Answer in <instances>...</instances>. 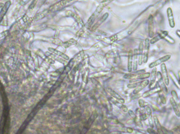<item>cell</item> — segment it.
Listing matches in <instances>:
<instances>
[{
	"instance_id": "21",
	"label": "cell",
	"mask_w": 180,
	"mask_h": 134,
	"mask_svg": "<svg viewBox=\"0 0 180 134\" xmlns=\"http://www.w3.org/2000/svg\"><path fill=\"white\" fill-rule=\"evenodd\" d=\"M97 114L96 113V111H94L93 113V114L91 115V117H90L89 120L88 121L87 124L86 125V127L88 129V128L91 126L92 124L93 123V121L95 120V119H96V117H97Z\"/></svg>"
},
{
	"instance_id": "26",
	"label": "cell",
	"mask_w": 180,
	"mask_h": 134,
	"mask_svg": "<svg viewBox=\"0 0 180 134\" xmlns=\"http://www.w3.org/2000/svg\"><path fill=\"white\" fill-rule=\"evenodd\" d=\"M9 31L8 30H6V31H4L3 32H1L0 33V40L3 39V38H4V37H7V35L9 34Z\"/></svg>"
},
{
	"instance_id": "18",
	"label": "cell",
	"mask_w": 180,
	"mask_h": 134,
	"mask_svg": "<svg viewBox=\"0 0 180 134\" xmlns=\"http://www.w3.org/2000/svg\"><path fill=\"white\" fill-rule=\"evenodd\" d=\"M110 101L112 102V103H113L114 105H115L117 107L119 108L120 109H121L124 112H127L128 111L127 107H126L125 105H123V104H121L118 100H115V99H114V98H111Z\"/></svg>"
},
{
	"instance_id": "30",
	"label": "cell",
	"mask_w": 180,
	"mask_h": 134,
	"mask_svg": "<svg viewBox=\"0 0 180 134\" xmlns=\"http://www.w3.org/2000/svg\"><path fill=\"white\" fill-rule=\"evenodd\" d=\"M37 2H38V0H33L31 4H30L29 6V9H32L34 8V7L36 6V5L37 4Z\"/></svg>"
},
{
	"instance_id": "8",
	"label": "cell",
	"mask_w": 180,
	"mask_h": 134,
	"mask_svg": "<svg viewBox=\"0 0 180 134\" xmlns=\"http://www.w3.org/2000/svg\"><path fill=\"white\" fill-rule=\"evenodd\" d=\"M167 15L169 20V25L172 28L175 27V22H174V18L173 13V11L171 7H168L167 9Z\"/></svg>"
},
{
	"instance_id": "34",
	"label": "cell",
	"mask_w": 180,
	"mask_h": 134,
	"mask_svg": "<svg viewBox=\"0 0 180 134\" xmlns=\"http://www.w3.org/2000/svg\"><path fill=\"white\" fill-rule=\"evenodd\" d=\"M111 134H121V132H119V131H114V132H113L111 133Z\"/></svg>"
},
{
	"instance_id": "31",
	"label": "cell",
	"mask_w": 180,
	"mask_h": 134,
	"mask_svg": "<svg viewBox=\"0 0 180 134\" xmlns=\"http://www.w3.org/2000/svg\"><path fill=\"white\" fill-rule=\"evenodd\" d=\"M140 117H141V120H143V121H145L147 119V116L145 113H143V114H141V116H140Z\"/></svg>"
},
{
	"instance_id": "4",
	"label": "cell",
	"mask_w": 180,
	"mask_h": 134,
	"mask_svg": "<svg viewBox=\"0 0 180 134\" xmlns=\"http://www.w3.org/2000/svg\"><path fill=\"white\" fill-rule=\"evenodd\" d=\"M150 84V81L148 80H145L139 83L138 86L134 90L133 92L134 95H136L139 93L141 91H142L145 87H146Z\"/></svg>"
},
{
	"instance_id": "14",
	"label": "cell",
	"mask_w": 180,
	"mask_h": 134,
	"mask_svg": "<svg viewBox=\"0 0 180 134\" xmlns=\"http://www.w3.org/2000/svg\"><path fill=\"white\" fill-rule=\"evenodd\" d=\"M162 91V89H161L160 87H154V89H150V91H147L146 92H145L143 94V97L146 98L150 97V96L153 95L157 93H160Z\"/></svg>"
},
{
	"instance_id": "11",
	"label": "cell",
	"mask_w": 180,
	"mask_h": 134,
	"mask_svg": "<svg viewBox=\"0 0 180 134\" xmlns=\"http://www.w3.org/2000/svg\"><path fill=\"white\" fill-rule=\"evenodd\" d=\"M145 70H135L134 72H132L130 73L126 74L124 75V78L126 79H131L133 78H134L135 77H137L138 76L141 75L143 73H145Z\"/></svg>"
},
{
	"instance_id": "32",
	"label": "cell",
	"mask_w": 180,
	"mask_h": 134,
	"mask_svg": "<svg viewBox=\"0 0 180 134\" xmlns=\"http://www.w3.org/2000/svg\"><path fill=\"white\" fill-rule=\"evenodd\" d=\"M147 132L150 134H159L156 133V132H155L154 130H153V128H149L147 129Z\"/></svg>"
},
{
	"instance_id": "15",
	"label": "cell",
	"mask_w": 180,
	"mask_h": 134,
	"mask_svg": "<svg viewBox=\"0 0 180 134\" xmlns=\"http://www.w3.org/2000/svg\"><path fill=\"white\" fill-rule=\"evenodd\" d=\"M108 16V13H106L103 16L100 18L99 20L97 21V22L95 24V25H93V26L91 27V31H95L107 19Z\"/></svg>"
},
{
	"instance_id": "27",
	"label": "cell",
	"mask_w": 180,
	"mask_h": 134,
	"mask_svg": "<svg viewBox=\"0 0 180 134\" xmlns=\"http://www.w3.org/2000/svg\"><path fill=\"white\" fill-rule=\"evenodd\" d=\"M160 100L161 102H162V104H165L167 103V100H166V98L165 97L164 95L163 94H161L160 95Z\"/></svg>"
},
{
	"instance_id": "28",
	"label": "cell",
	"mask_w": 180,
	"mask_h": 134,
	"mask_svg": "<svg viewBox=\"0 0 180 134\" xmlns=\"http://www.w3.org/2000/svg\"><path fill=\"white\" fill-rule=\"evenodd\" d=\"M138 86V84L137 83H133V84H129L127 85L128 88L129 89H135Z\"/></svg>"
},
{
	"instance_id": "16",
	"label": "cell",
	"mask_w": 180,
	"mask_h": 134,
	"mask_svg": "<svg viewBox=\"0 0 180 134\" xmlns=\"http://www.w3.org/2000/svg\"><path fill=\"white\" fill-rule=\"evenodd\" d=\"M170 102L171 104L172 107L173 108L174 111L176 115L178 117H180V111L178 106V105L176 101L174 100L173 98L172 97L170 98Z\"/></svg>"
},
{
	"instance_id": "35",
	"label": "cell",
	"mask_w": 180,
	"mask_h": 134,
	"mask_svg": "<svg viewBox=\"0 0 180 134\" xmlns=\"http://www.w3.org/2000/svg\"><path fill=\"white\" fill-rule=\"evenodd\" d=\"M134 132L135 134H145L142 133L141 132H139V131H137V130H135V131L134 130ZM134 132H133V133H134Z\"/></svg>"
},
{
	"instance_id": "29",
	"label": "cell",
	"mask_w": 180,
	"mask_h": 134,
	"mask_svg": "<svg viewBox=\"0 0 180 134\" xmlns=\"http://www.w3.org/2000/svg\"><path fill=\"white\" fill-rule=\"evenodd\" d=\"M128 114L130 115V116L132 117V118H133V119H135V117H136V115L134 113V112L132 111V110H128Z\"/></svg>"
},
{
	"instance_id": "33",
	"label": "cell",
	"mask_w": 180,
	"mask_h": 134,
	"mask_svg": "<svg viewBox=\"0 0 180 134\" xmlns=\"http://www.w3.org/2000/svg\"><path fill=\"white\" fill-rule=\"evenodd\" d=\"M126 130H127V132H128L129 133H131V134H132V133H133L134 130H133V129L132 128L130 127L127 128V129H126Z\"/></svg>"
},
{
	"instance_id": "5",
	"label": "cell",
	"mask_w": 180,
	"mask_h": 134,
	"mask_svg": "<svg viewBox=\"0 0 180 134\" xmlns=\"http://www.w3.org/2000/svg\"><path fill=\"white\" fill-rule=\"evenodd\" d=\"M150 40L146 39L145 41V45L144 47L143 51V63H146L148 61V53H149V49H150Z\"/></svg>"
},
{
	"instance_id": "2",
	"label": "cell",
	"mask_w": 180,
	"mask_h": 134,
	"mask_svg": "<svg viewBox=\"0 0 180 134\" xmlns=\"http://www.w3.org/2000/svg\"><path fill=\"white\" fill-rule=\"evenodd\" d=\"M156 78L158 80L157 83L159 84L162 91H163L165 94L167 93L168 90L167 89V86L164 82V80L162 77V74L160 72H157V74H156Z\"/></svg>"
},
{
	"instance_id": "9",
	"label": "cell",
	"mask_w": 180,
	"mask_h": 134,
	"mask_svg": "<svg viewBox=\"0 0 180 134\" xmlns=\"http://www.w3.org/2000/svg\"><path fill=\"white\" fill-rule=\"evenodd\" d=\"M144 44L143 42L139 43L138 50V63L139 65H141L143 63Z\"/></svg>"
},
{
	"instance_id": "3",
	"label": "cell",
	"mask_w": 180,
	"mask_h": 134,
	"mask_svg": "<svg viewBox=\"0 0 180 134\" xmlns=\"http://www.w3.org/2000/svg\"><path fill=\"white\" fill-rule=\"evenodd\" d=\"M161 68L162 72V77L164 80V82L167 86H169L170 84V80H169V74L167 70V66L165 63H162L161 65Z\"/></svg>"
},
{
	"instance_id": "36",
	"label": "cell",
	"mask_w": 180,
	"mask_h": 134,
	"mask_svg": "<svg viewBox=\"0 0 180 134\" xmlns=\"http://www.w3.org/2000/svg\"><path fill=\"white\" fill-rule=\"evenodd\" d=\"M4 5V4L3 3H0V9L2 8L3 7Z\"/></svg>"
},
{
	"instance_id": "13",
	"label": "cell",
	"mask_w": 180,
	"mask_h": 134,
	"mask_svg": "<svg viewBox=\"0 0 180 134\" xmlns=\"http://www.w3.org/2000/svg\"><path fill=\"white\" fill-rule=\"evenodd\" d=\"M148 30L149 36L150 37H153L154 35V26L153 22V17L152 15H150L148 18Z\"/></svg>"
},
{
	"instance_id": "1",
	"label": "cell",
	"mask_w": 180,
	"mask_h": 134,
	"mask_svg": "<svg viewBox=\"0 0 180 134\" xmlns=\"http://www.w3.org/2000/svg\"><path fill=\"white\" fill-rule=\"evenodd\" d=\"M170 58H171V55H167L161 57L159 59H157L155 61L153 62L152 63H150L149 65V67L150 68H154L160 64L161 65L162 63L167 61L168 60L170 59Z\"/></svg>"
},
{
	"instance_id": "38",
	"label": "cell",
	"mask_w": 180,
	"mask_h": 134,
	"mask_svg": "<svg viewBox=\"0 0 180 134\" xmlns=\"http://www.w3.org/2000/svg\"></svg>"
},
{
	"instance_id": "19",
	"label": "cell",
	"mask_w": 180,
	"mask_h": 134,
	"mask_svg": "<svg viewBox=\"0 0 180 134\" xmlns=\"http://www.w3.org/2000/svg\"><path fill=\"white\" fill-rule=\"evenodd\" d=\"M133 70L134 71L137 70L138 66V50L135 49L133 52Z\"/></svg>"
},
{
	"instance_id": "23",
	"label": "cell",
	"mask_w": 180,
	"mask_h": 134,
	"mask_svg": "<svg viewBox=\"0 0 180 134\" xmlns=\"http://www.w3.org/2000/svg\"><path fill=\"white\" fill-rule=\"evenodd\" d=\"M139 104L140 107H141V108H144V107H146L147 106H148V103L146 102L143 99H139Z\"/></svg>"
},
{
	"instance_id": "37",
	"label": "cell",
	"mask_w": 180,
	"mask_h": 134,
	"mask_svg": "<svg viewBox=\"0 0 180 134\" xmlns=\"http://www.w3.org/2000/svg\"><path fill=\"white\" fill-rule=\"evenodd\" d=\"M176 33L178 34V35L180 37V30H178L177 31H176Z\"/></svg>"
},
{
	"instance_id": "22",
	"label": "cell",
	"mask_w": 180,
	"mask_h": 134,
	"mask_svg": "<svg viewBox=\"0 0 180 134\" xmlns=\"http://www.w3.org/2000/svg\"><path fill=\"white\" fill-rule=\"evenodd\" d=\"M150 73H144L143 74H141V75H139V76H138L136 77V79L137 80H145L148 78L149 77H150Z\"/></svg>"
},
{
	"instance_id": "10",
	"label": "cell",
	"mask_w": 180,
	"mask_h": 134,
	"mask_svg": "<svg viewBox=\"0 0 180 134\" xmlns=\"http://www.w3.org/2000/svg\"><path fill=\"white\" fill-rule=\"evenodd\" d=\"M11 5V2L10 1H7L6 3H5L2 9L0 11V23L3 20V17L5 15L7 14V12L10 8V7Z\"/></svg>"
},
{
	"instance_id": "20",
	"label": "cell",
	"mask_w": 180,
	"mask_h": 134,
	"mask_svg": "<svg viewBox=\"0 0 180 134\" xmlns=\"http://www.w3.org/2000/svg\"><path fill=\"white\" fill-rule=\"evenodd\" d=\"M169 75L170 76L172 81L173 82L174 84H175L176 87L178 88L179 89H180V83L179 80H178L177 78V77L176 76V74H174V72H173L172 71H170L169 72Z\"/></svg>"
},
{
	"instance_id": "12",
	"label": "cell",
	"mask_w": 180,
	"mask_h": 134,
	"mask_svg": "<svg viewBox=\"0 0 180 134\" xmlns=\"http://www.w3.org/2000/svg\"><path fill=\"white\" fill-rule=\"evenodd\" d=\"M48 50L50 51V52L52 53L53 54L56 55L58 57H61L62 59L68 61L69 59V57L68 56H67V55L64 54L63 53L60 52L59 51L57 50L56 49L53 48H48Z\"/></svg>"
},
{
	"instance_id": "6",
	"label": "cell",
	"mask_w": 180,
	"mask_h": 134,
	"mask_svg": "<svg viewBox=\"0 0 180 134\" xmlns=\"http://www.w3.org/2000/svg\"><path fill=\"white\" fill-rule=\"evenodd\" d=\"M157 68L156 67L153 68L152 70V73L150 74V81L149 84V88L150 89H154L156 86V74H157Z\"/></svg>"
},
{
	"instance_id": "7",
	"label": "cell",
	"mask_w": 180,
	"mask_h": 134,
	"mask_svg": "<svg viewBox=\"0 0 180 134\" xmlns=\"http://www.w3.org/2000/svg\"><path fill=\"white\" fill-rule=\"evenodd\" d=\"M107 91H108V92L109 93L110 95L113 96V97L114 98V99L118 100L121 104H124L125 103V100L121 97V96L120 95H119V94L116 93L115 91H114L113 89L110 87H107Z\"/></svg>"
},
{
	"instance_id": "25",
	"label": "cell",
	"mask_w": 180,
	"mask_h": 134,
	"mask_svg": "<svg viewBox=\"0 0 180 134\" xmlns=\"http://www.w3.org/2000/svg\"><path fill=\"white\" fill-rule=\"evenodd\" d=\"M160 39H161V37H160L159 35H158L156 37H153V39H151V40L150 41V43L154 44L155 43H156V42H157V41H159Z\"/></svg>"
},
{
	"instance_id": "17",
	"label": "cell",
	"mask_w": 180,
	"mask_h": 134,
	"mask_svg": "<svg viewBox=\"0 0 180 134\" xmlns=\"http://www.w3.org/2000/svg\"><path fill=\"white\" fill-rule=\"evenodd\" d=\"M133 52L132 50L130 51L128 57V71L129 73L132 72L133 70Z\"/></svg>"
},
{
	"instance_id": "24",
	"label": "cell",
	"mask_w": 180,
	"mask_h": 134,
	"mask_svg": "<svg viewBox=\"0 0 180 134\" xmlns=\"http://www.w3.org/2000/svg\"><path fill=\"white\" fill-rule=\"evenodd\" d=\"M171 94L172 95V98H173L174 100L176 101V103L178 104V103L179 102V98L178 97V94L176 93V91H172L171 92Z\"/></svg>"
}]
</instances>
